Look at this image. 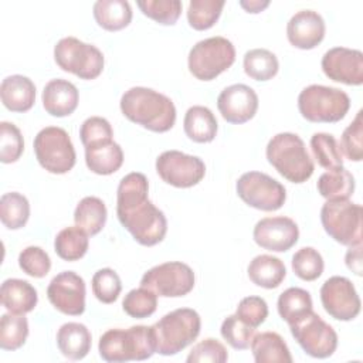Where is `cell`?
I'll return each instance as SVG.
<instances>
[{"label":"cell","instance_id":"ac0fdd59","mask_svg":"<svg viewBox=\"0 0 363 363\" xmlns=\"http://www.w3.org/2000/svg\"><path fill=\"white\" fill-rule=\"evenodd\" d=\"M323 74L345 85L363 84V54L359 50L346 47H333L328 50L320 61Z\"/></svg>","mask_w":363,"mask_h":363},{"label":"cell","instance_id":"d590c367","mask_svg":"<svg viewBox=\"0 0 363 363\" xmlns=\"http://www.w3.org/2000/svg\"><path fill=\"white\" fill-rule=\"evenodd\" d=\"M28 336V322L24 315L4 313L0 319V347L3 350L20 349Z\"/></svg>","mask_w":363,"mask_h":363},{"label":"cell","instance_id":"8fae6325","mask_svg":"<svg viewBox=\"0 0 363 363\" xmlns=\"http://www.w3.org/2000/svg\"><path fill=\"white\" fill-rule=\"evenodd\" d=\"M238 197L261 211L279 210L286 200V190L274 177L261 172H247L235 183Z\"/></svg>","mask_w":363,"mask_h":363},{"label":"cell","instance_id":"bcb514c9","mask_svg":"<svg viewBox=\"0 0 363 363\" xmlns=\"http://www.w3.org/2000/svg\"><path fill=\"white\" fill-rule=\"evenodd\" d=\"M18 267L33 278H44L51 269V259L41 247L30 245L20 252Z\"/></svg>","mask_w":363,"mask_h":363},{"label":"cell","instance_id":"2e32d148","mask_svg":"<svg viewBox=\"0 0 363 363\" xmlns=\"http://www.w3.org/2000/svg\"><path fill=\"white\" fill-rule=\"evenodd\" d=\"M85 281L74 271L57 274L48 284L50 303L64 315L79 316L85 311Z\"/></svg>","mask_w":363,"mask_h":363},{"label":"cell","instance_id":"44dd1931","mask_svg":"<svg viewBox=\"0 0 363 363\" xmlns=\"http://www.w3.org/2000/svg\"><path fill=\"white\" fill-rule=\"evenodd\" d=\"M41 101L47 113L55 118H64L77 109L79 94L72 82L57 78L45 84L41 94Z\"/></svg>","mask_w":363,"mask_h":363},{"label":"cell","instance_id":"ba28073f","mask_svg":"<svg viewBox=\"0 0 363 363\" xmlns=\"http://www.w3.org/2000/svg\"><path fill=\"white\" fill-rule=\"evenodd\" d=\"M55 64L65 72H71L81 79H95L104 69L102 51L77 37H64L54 47Z\"/></svg>","mask_w":363,"mask_h":363},{"label":"cell","instance_id":"7dc6e473","mask_svg":"<svg viewBox=\"0 0 363 363\" xmlns=\"http://www.w3.org/2000/svg\"><path fill=\"white\" fill-rule=\"evenodd\" d=\"M235 315L244 323L255 329L261 326L268 318V305L265 299L261 296H245L238 302Z\"/></svg>","mask_w":363,"mask_h":363},{"label":"cell","instance_id":"4dcf8cb0","mask_svg":"<svg viewBox=\"0 0 363 363\" xmlns=\"http://www.w3.org/2000/svg\"><path fill=\"white\" fill-rule=\"evenodd\" d=\"M108 217L105 203L95 196H86L75 207V225L84 230L88 235H96L105 227Z\"/></svg>","mask_w":363,"mask_h":363},{"label":"cell","instance_id":"8d00e7d4","mask_svg":"<svg viewBox=\"0 0 363 363\" xmlns=\"http://www.w3.org/2000/svg\"><path fill=\"white\" fill-rule=\"evenodd\" d=\"M224 0H191L187 7L189 26L197 31L211 28L220 18Z\"/></svg>","mask_w":363,"mask_h":363},{"label":"cell","instance_id":"681fc988","mask_svg":"<svg viewBox=\"0 0 363 363\" xmlns=\"http://www.w3.org/2000/svg\"><path fill=\"white\" fill-rule=\"evenodd\" d=\"M112 136H113L112 126L102 116L86 118L82 122L81 129H79V138H81V142H82L84 147L99 143V142L111 140Z\"/></svg>","mask_w":363,"mask_h":363},{"label":"cell","instance_id":"836d02e7","mask_svg":"<svg viewBox=\"0 0 363 363\" xmlns=\"http://www.w3.org/2000/svg\"><path fill=\"white\" fill-rule=\"evenodd\" d=\"M244 72L255 81H269L279 69L278 58L265 48H252L244 54Z\"/></svg>","mask_w":363,"mask_h":363},{"label":"cell","instance_id":"8992f818","mask_svg":"<svg viewBox=\"0 0 363 363\" xmlns=\"http://www.w3.org/2000/svg\"><path fill=\"white\" fill-rule=\"evenodd\" d=\"M349 108V95L333 86L312 84L305 86L298 96L302 118L313 123H336L346 116Z\"/></svg>","mask_w":363,"mask_h":363},{"label":"cell","instance_id":"ab89813d","mask_svg":"<svg viewBox=\"0 0 363 363\" xmlns=\"http://www.w3.org/2000/svg\"><path fill=\"white\" fill-rule=\"evenodd\" d=\"M292 271L302 281L318 279L325 268L323 258L313 247H302L292 255Z\"/></svg>","mask_w":363,"mask_h":363},{"label":"cell","instance_id":"1f68e13d","mask_svg":"<svg viewBox=\"0 0 363 363\" xmlns=\"http://www.w3.org/2000/svg\"><path fill=\"white\" fill-rule=\"evenodd\" d=\"M277 309L281 319L288 325H292L313 311L311 294L306 289L291 286L278 296Z\"/></svg>","mask_w":363,"mask_h":363},{"label":"cell","instance_id":"d6a6232c","mask_svg":"<svg viewBox=\"0 0 363 363\" xmlns=\"http://www.w3.org/2000/svg\"><path fill=\"white\" fill-rule=\"evenodd\" d=\"M89 247L88 234L79 227L62 228L54 240V250L57 255L68 262L81 259Z\"/></svg>","mask_w":363,"mask_h":363},{"label":"cell","instance_id":"83f0119b","mask_svg":"<svg viewBox=\"0 0 363 363\" xmlns=\"http://www.w3.org/2000/svg\"><path fill=\"white\" fill-rule=\"evenodd\" d=\"M251 352L257 363H291L294 359L284 337L277 332H261L251 340Z\"/></svg>","mask_w":363,"mask_h":363},{"label":"cell","instance_id":"7bdbcfd3","mask_svg":"<svg viewBox=\"0 0 363 363\" xmlns=\"http://www.w3.org/2000/svg\"><path fill=\"white\" fill-rule=\"evenodd\" d=\"M254 328L244 323L237 315L227 316L220 328L223 339L235 350H245L250 347L254 337Z\"/></svg>","mask_w":363,"mask_h":363},{"label":"cell","instance_id":"816d5d0a","mask_svg":"<svg viewBox=\"0 0 363 363\" xmlns=\"http://www.w3.org/2000/svg\"><path fill=\"white\" fill-rule=\"evenodd\" d=\"M240 6H241L247 13L257 14V13L264 11V10L269 6V1H268V0H241V1H240Z\"/></svg>","mask_w":363,"mask_h":363},{"label":"cell","instance_id":"7402d4cb","mask_svg":"<svg viewBox=\"0 0 363 363\" xmlns=\"http://www.w3.org/2000/svg\"><path fill=\"white\" fill-rule=\"evenodd\" d=\"M0 98L11 112H27L35 102V85L24 75H9L1 81Z\"/></svg>","mask_w":363,"mask_h":363},{"label":"cell","instance_id":"9a60e30c","mask_svg":"<svg viewBox=\"0 0 363 363\" xmlns=\"http://www.w3.org/2000/svg\"><path fill=\"white\" fill-rule=\"evenodd\" d=\"M320 302L326 313L336 320L349 322L360 313V298L353 282L340 275L328 278L320 286Z\"/></svg>","mask_w":363,"mask_h":363},{"label":"cell","instance_id":"52a82bcc","mask_svg":"<svg viewBox=\"0 0 363 363\" xmlns=\"http://www.w3.org/2000/svg\"><path fill=\"white\" fill-rule=\"evenodd\" d=\"M235 61V48L221 35L196 43L187 57L189 71L200 81H211L227 71Z\"/></svg>","mask_w":363,"mask_h":363},{"label":"cell","instance_id":"74e56055","mask_svg":"<svg viewBox=\"0 0 363 363\" xmlns=\"http://www.w3.org/2000/svg\"><path fill=\"white\" fill-rule=\"evenodd\" d=\"M311 149L320 167L329 170L343 166L342 150L333 135L325 132L313 133L311 138Z\"/></svg>","mask_w":363,"mask_h":363},{"label":"cell","instance_id":"60d3db41","mask_svg":"<svg viewBox=\"0 0 363 363\" xmlns=\"http://www.w3.org/2000/svg\"><path fill=\"white\" fill-rule=\"evenodd\" d=\"M136 4L146 17L162 26L176 24L183 10V4L179 0H145Z\"/></svg>","mask_w":363,"mask_h":363},{"label":"cell","instance_id":"ffe728a7","mask_svg":"<svg viewBox=\"0 0 363 363\" xmlns=\"http://www.w3.org/2000/svg\"><path fill=\"white\" fill-rule=\"evenodd\" d=\"M325 20L315 10H301L286 24L288 41L299 50H312L319 45L325 37Z\"/></svg>","mask_w":363,"mask_h":363},{"label":"cell","instance_id":"603a6c76","mask_svg":"<svg viewBox=\"0 0 363 363\" xmlns=\"http://www.w3.org/2000/svg\"><path fill=\"white\" fill-rule=\"evenodd\" d=\"M57 346L61 354L69 360L84 359L92 345L89 329L79 322H67L57 332Z\"/></svg>","mask_w":363,"mask_h":363},{"label":"cell","instance_id":"e0dca14e","mask_svg":"<svg viewBox=\"0 0 363 363\" xmlns=\"http://www.w3.org/2000/svg\"><path fill=\"white\" fill-rule=\"evenodd\" d=\"M252 238L264 250L285 252L291 250L299 238L298 224L285 216L261 218L252 231Z\"/></svg>","mask_w":363,"mask_h":363},{"label":"cell","instance_id":"e575fe53","mask_svg":"<svg viewBox=\"0 0 363 363\" xmlns=\"http://www.w3.org/2000/svg\"><path fill=\"white\" fill-rule=\"evenodd\" d=\"M30 218V203L17 191L4 193L0 199V220L9 230L23 228Z\"/></svg>","mask_w":363,"mask_h":363},{"label":"cell","instance_id":"c3c4849f","mask_svg":"<svg viewBox=\"0 0 363 363\" xmlns=\"http://www.w3.org/2000/svg\"><path fill=\"white\" fill-rule=\"evenodd\" d=\"M186 360L189 363H193V362L194 363L196 362L224 363L228 360V352L221 342L213 337H207L193 346Z\"/></svg>","mask_w":363,"mask_h":363},{"label":"cell","instance_id":"30bf717a","mask_svg":"<svg viewBox=\"0 0 363 363\" xmlns=\"http://www.w3.org/2000/svg\"><path fill=\"white\" fill-rule=\"evenodd\" d=\"M34 153L40 166L52 174L68 173L77 162L68 132L58 126H45L35 135Z\"/></svg>","mask_w":363,"mask_h":363},{"label":"cell","instance_id":"3957f363","mask_svg":"<svg viewBox=\"0 0 363 363\" xmlns=\"http://www.w3.org/2000/svg\"><path fill=\"white\" fill-rule=\"evenodd\" d=\"M98 352L105 362L111 363L150 359L156 353L153 329L145 325H136L128 329H108L99 337Z\"/></svg>","mask_w":363,"mask_h":363},{"label":"cell","instance_id":"4316f807","mask_svg":"<svg viewBox=\"0 0 363 363\" xmlns=\"http://www.w3.org/2000/svg\"><path fill=\"white\" fill-rule=\"evenodd\" d=\"M183 128L190 140L196 143H208L216 138L218 123L211 109L203 105H194L186 111Z\"/></svg>","mask_w":363,"mask_h":363},{"label":"cell","instance_id":"9c48e42d","mask_svg":"<svg viewBox=\"0 0 363 363\" xmlns=\"http://www.w3.org/2000/svg\"><path fill=\"white\" fill-rule=\"evenodd\" d=\"M362 206L347 200H326L320 223L329 237L342 245L362 244Z\"/></svg>","mask_w":363,"mask_h":363},{"label":"cell","instance_id":"b9f144b4","mask_svg":"<svg viewBox=\"0 0 363 363\" xmlns=\"http://www.w3.org/2000/svg\"><path fill=\"white\" fill-rule=\"evenodd\" d=\"M95 298L102 303H113L122 291V282L116 271L112 268L98 269L91 281Z\"/></svg>","mask_w":363,"mask_h":363},{"label":"cell","instance_id":"277c9868","mask_svg":"<svg viewBox=\"0 0 363 363\" xmlns=\"http://www.w3.org/2000/svg\"><path fill=\"white\" fill-rule=\"evenodd\" d=\"M265 155L269 164L291 183H305L313 174V160L296 133L281 132L272 136L267 145Z\"/></svg>","mask_w":363,"mask_h":363},{"label":"cell","instance_id":"7c38bea8","mask_svg":"<svg viewBox=\"0 0 363 363\" xmlns=\"http://www.w3.org/2000/svg\"><path fill=\"white\" fill-rule=\"evenodd\" d=\"M194 282V272L187 264L169 261L147 269L140 279V286L163 298H180L193 291Z\"/></svg>","mask_w":363,"mask_h":363},{"label":"cell","instance_id":"f1b7e54d","mask_svg":"<svg viewBox=\"0 0 363 363\" xmlns=\"http://www.w3.org/2000/svg\"><path fill=\"white\" fill-rule=\"evenodd\" d=\"M92 11L98 26L106 31H119L132 21V7L126 0H98Z\"/></svg>","mask_w":363,"mask_h":363},{"label":"cell","instance_id":"7a4b0ae2","mask_svg":"<svg viewBox=\"0 0 363 363\" xmlns=\"http://www.w3.org/2000/svg\"><path fill=\"white\" fill-rule=\"evenodd\" d=\"M119 106L123 116L130 122L156 133L170 130L176 122L173 101L152 88H129L123 92Z\"/></svg>","mask_w":363,"mask_h":363},{"label":"cell","instance_id":"d4e9b609","mask_svg":"<svg viewBox=\"0 0 363 363\" xmlns=\"http://www.w3.org/2000/svg\"><path fill=\"white\" fill-rule=\"evenodd\" d=\"M86 167L99 176H108L118 172L123 163L122 147L111 140L99 142L85 147Z\"/></svg>","mask_w":363,"mask_h":363},{"label":"cell","instance_id":"5bb4252c","mask_svg":"<svg viewBox=\"0 0 363 363\" xmlns=\"http://www.w3.org/2000/svg\"><path fill=\"white\" fill-rule=\"evenodd\" d=\"M156 172L164 183L177 189H189L203 180L206 164L199 156L166 150L156 159Z\"/></svg>","mask_w":363,"mask_h":363},{"label":"cell","instance_id":"f546056e","mask_svg":"<svg viewBox=\"0 0 363 363\" xmlns=\"http://www.w3.org/2000/svg\"><path fill=\"white\" fill-rule=\"evenodd\" d=\"M316 189L326 200H347L354 191V177L343 166L333 167L319 176Z\"/></svg>","mask_w":363,"mask_h":363},{"label":"cell","instance_id":"5b68a950","mask_svg":"<svg viewBox=\"0 0 363 363\" xmlns=\"http://www.w3.org/2000/svg\"><path fill=\"white\" fill-rule=\"evenodd\" d=\"M156 339V353L173 356L191 345L201 329V318L191 308H179L162 316L152 325Z\"/></svg>","mask_w":363,"mask_h":363},{"label":"cell","instance_id":"cb8c5ba5","mask_svg":"<svg viewBox=\"0 0 363 363\" xmlns=\"http://www.w3.org/2000/svg\"><path fill=\"white\" fill-rule=\"evenodd\" d=\"M0 299L9 312L24 315L37 306L38 295L37 289L28 281L9 278L1 284Z\"/></svg>","mask_w":363,"mask_h":363},{"label":"cell","instance_id":"f6af8a7d","mask_svg":"<svg viewBox=\"0 0 363 363\" xmlns=\"http://www.w3.org/2000/svg\"><path fill=\"white\" fill-rule=\"evenodd\" d=\"M340 150L352 162H360L363 157V121L362 111H359L354 119L347 125L340 136Z\"/></svg>","mask_w":363,"mask_h":363},{"label":"cell","instance_id":"484cf974","mask_svg":"<svg viewBox=\"0 0 363 363\" xmlns=\"http://www.w3.org/2000/svg\"><path fill=\"white\" fill-rule=\"evenodd\" d=\"M247 272L252 284L265 289L278 288L286 277L285 264L278 257L269 254L254 257L248 264Z\"/></svg>","mask_w":363,"mask_h":363},{"label":"cell","instance_id":"ee69618b","mask_svg":"<svg viewBox=\"0 0 363 363\" xmlns=\"http://www.w3.org/2000/svg\"><path fill=\"white\" fill-rule=\"evenodd\" d=\"M24 150V140L20 129L10 122L0 123V160L1 163L17 162Z\"/></svg>","mask_w":363,"mask_h":363},{"label":"cell","instance_id":"f907efd6","mask_svg":"<svg viewBox=\"0 0 363 363\" xmlns=\"http://www.w3.org/2000/svg\"><path fill=\"white\" fill-rule=\"evenodd\" d=\"M345 262L346 267L354 272L357 277L362 275L363 272V264H362V244L352 245L349 247L346 255H345Z\"/></svg>","mask_w":363,"mask_h":363},{"label":"cell","instance_id":"4fadbf2b","mask_svg":"<svg viewBox=\"0 0 363 363\" xmlns=\"http://www.w3.org/2000/svg\"><path fill=\"white\" fill-rule=\"evenodd\" d=\"M289 329L302 350L312 357L326 359L337 347V333L313 311L289 325Z\"/></svg>","mask_w":363,"mask_h":363},{"label":"cell","instance_id":"f35d334b","mask_svg":"<svg viewBox=\"0 0 363 363\" xmlns=\"http://www.w3.org/2000/svg\"><path fill=\"white\" fill-rule=\"evenodd\" d=\"M156 308L157 295L152 289L145 286L129 291L122 301L123 312L135 319L149 318L156 312Z\"/></svg>","mask_w":363,"mask_h":363},{"label":"cell","instance_id":"6da1fadb","mask_svg":"<svg viewBox=\"0 0 363 363\" xmlns=\"http://www.w3.org/2000/svg\"><path fill=\"white\" fill-rule=\"evenodd\" d=\"M149 183L143 173L132 172L122 177L116 190V216L133 240L145 247L163 241L167 220L147 197Z\"/></svg>","mask_w":363,"mask_h":363},{"label":"cell","instance_id":"d6986e66","mask_svg":"<svg viewBox=\"0 0 363 363\" xmlns=\"http://www.w3.org/2000/svg\"><path fill=\"white\" fill-rule=\"evenodd\" d=\"M217 108L224 121L233 125H241L255 116L258 111V95L245 84H233L220 92Z\"/></svg>","mask_w":363,"mask_h":363}]
</instances>
